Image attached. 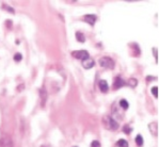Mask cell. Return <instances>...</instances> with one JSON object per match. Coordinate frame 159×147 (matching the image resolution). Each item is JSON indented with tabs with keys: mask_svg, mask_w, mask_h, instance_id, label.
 Segmentation results:
<instances>
[{
	"mask_svg": "<svg viewBox=\"0 0 159 147\" xmlns=\"http://www.w3.org/2000/svg\"><path fill=\"white\" fill-rule=\"evenodd\" d=\"M74 147H78V146H74Z\"/></svg>",
	"mask_w": 159,
	"mask_h": 147,
	"instance_id": "26",
	"label": "cell"
},
{
	"mask_svg": "<svg viewBox=\"0 0 159 147\" xmlns=\"http://www.w3.org/2000/svg\"><path fill=\"white\" fill-rule=\"evenodd\" d=\"M7 26H10V27H11L12 26V20H7Z\"/></svg>",
	"mask_w": 159,
	"mask_h": 147,
	"instance_id": "23",
	"label": "cell"
},
{
	"mask_svg": "<svg viewBox=\"0 0 159 147\" xmlns=\"http://www.w3.org/2000/svg\"><path fill=\"white\" fill-rule=\"evenodd\" d=\"M98 87H99V90L104 93H106L107 91L109 90V85H108V83H107L106 80H101L98 83Z\"/></svg>",
	"mask_w": 159,
	"mask_h": 147,
	"instance_id": "10",
	"label": "cell"
},
{
	"mask_svg": "<svg viewBox=\"0 0 159 147\" xmlns=\"http://www.w3.org/2000/svg\"><path fill=\"white\" fill-rule=\"evenodd\" d=\"M125 84H126V83L124 82V80L122 79V78H120V77H116V78H114V81H113V87H114V89H116V90L121 89V87H123Z\"/></svg>",
	"mask_w": 159,
	"mask_h": 147,
	"instance_id": "6",
	"label": "cell"
},
{
	"mask_svg": "<svg viewBox=\"0 0 159 147\" xmlns=\"http://www.w3.org/2000/svg\"><path fill=\"white\" fill-rule=\"evenodd\" d=\"M91 147H101V143L95 140V141H93L91 143Z\"/></svg>",
	"mask_w": 159,
	"mask_h": 147,
	"instance_id": "19",
	"label": "cell"
},
{
	"mask_svg": "<svg viewBox=\"0 0 159 147\" xmlns=\"http://www.w3.org/2000/svg\"><path fill=\"white\" fill-rule=\"evenodd\" d=\"M40 98H41V106L45 107L46 100H47V92H46V90L44 87L40 89Z\"/></svg>",
	"mask_w": 159,
	"mask_h": 147,
	"instance_id": "8",
	"label": "cell"
},
{
	"mask_svg": "<svg viewBox=\"0 0 159 147\" xmlns=\"http://www.w3.org/2000/svg\"><path fill=\"white\" fill-rule=\"evenodd\" d=\"M127 84L130 87H136L137 85H138V80L134 79V78H130V79L128 80V82H127Z\"/></svg>",
	"mask_w": 159,
	"mask_h": 147,
	"instance_id": "13",
	"label": "cell"
},
{
	"mask_svg": "<svg viewBox=\"0 0 159 147\" xmlns=\"http://www.w3.org/2000/svg\"><path fill=\"white\" fill-rule=\"evenodd\" d=\"M148 129H150L152 136H158V124L157 122H151V124H148Z\"/></svg>",
	"mask_w": 159,
	"mask_h": 147,
	"instance_id": "9",
	"label": "cell"
},
{
	"mask_svg": "<svg viewBox=\"0 0 159 147\" xmlns=\"http://www.w3.org/2000/svg\"><path fill=\"white\" fill-rule=\"evenodd\" d=\"M14 61L15 62H19V61H21V59H23V56H21V53L19 52H16L15 55H14Z\"/></svg>",
	"mask_w": 159,
	"mask_h": 147,
	"instance_id": "16",
	"label": "cell"
},
{
	"mask_svg": "<svg viewBox=\"0 0 159 147\" xmlns=\"http://www.w3.org/2000/svg\"><path fill=\"white\" fill-rule=\"evenodd\" d=\"M102 122H104V126L107 129H109V130H116V129H119L117 122L111 116H105L102 118Z\"/></svg>",
	"mask_w": 159,
	"mask_h": 147,
	"instance_id": "1",
	"label": "cell"
},
{
	"mask_svg": "<svg viewBox=\"0 0 159 147\" xmlns=\"http://www.w3.org/2000/svg\"><path fill=\"white\" fill-rule=\"evenodd\" d=\"M84 19L85 23H88L90 24V26H94L95 24V21H96L97 17L95 15H93V14H88V15H84Z\"/></svg>",
	"mask_w": 159,
	"mask_h": 147,
	"instance_id": "7",
	"label": "cell"
},
{
	"mask_svg": "<svg viewBox=\"0 0 159 147\" xmlns=\"http://www.w3.org/2000/svg\"><path fill=\"white\" fill-rule=\"evenodd\" d=\"M81 64H82V67L85 68V69H90V68H92L93 66L95 65V62H94L93 59H91L89 57V58L84 59V60H82Z\"/></svg>",
	"mask_w": 159,
	"mask_h": 147,
	"instance_id": "5",
	"label": "cell"
},
{
	"mask_svg": "<svg viewBox=\"0 0 159 147\" xmlns=\"http://www.w3.org/2000/svg\"><path fill=\"white\" fill-rule=\"evenodd\" d=\"M152 94L155 96V98H158V87H152Z\"/></svg>",
	"mask_w": 159,
	"mask_h": 147,
	"instance_id": "18",
	"label": "cell"
},
{
	"mask_svg": "<svg viewBox=\"0 0 159 147\" xmlns=\"http://www.w3.org/2000/svg\"><path fill=\"white\" fill-rule=\"evenodd\" d=\"M72 56L75 59H78V60H81V61L90 57L89 52H88L87 50H76V51H73Z\"/></svg>",
	"mask_w": 159,
	"mask_h": 147,
	"instance_id": "4",
	"label": "cell"
},
{
	"mask_svg": "<svg viewBox=\"0 0 159 147\" xmlns=\"http://www.w3.org/2000/svg\"><path fill=\"white\" fill-rule=\"evenodd\" d=\"M153 53H154V57L156 59V62H158V50L157 48H153Z\"/></svg>",
	"mask_w": 159,
	"mask_h": 147,
	"instance_id": "20",
	"label": "cell"
},
{
	"mask_svg": "<svg viewBox=\"0 0 159 147\" xmlns=\"http://www.w3.org/2000/svg\"><path fill=\"white\" fill-rule=\"evenodd\" d=\"M116 146H117V147H128V142L124 139H121L116 143Z\"/></svg>",
	"mask_w": 159,
	"mask_h": 147,
	"instance_id": "12",
	"label": "cell"
},
{
	"mask_svg": "<svg viewBox=\"0 0 159 147\" xmlns=\"http://www.w3.org/2000/svg\"><path fill=\"white\" fill-rule=\"evenodd\" d=\"M153 79H156L155 77H148V81L150 82V80H153Z\"/></svg>",
	"mask_w": 159,
	"mask_h": 147,
	"instance_id": "24",
	"label": "cell"
},
{
	"mask_svg": "<svg viewBox=\"0 0 159 147\" xmlns=\"http://www.w3.org/2000/svg\"><path fill=\"white\" fill-rule=\"evenodd\" d=\"M76 38H77V41L79 42V43H84L85 42V36H84V34L82 33V32H76Z\"/></svg>",
	"mask_w": 159,
	"mask_h": 147,
	"instance_id": "11",
	"label": "cell"
},
{
	"mask_svg": "<svg viewBox=\"0 0 159 147\" xmlns=\"http://www.w3.org/2000/svg\"><path fill=\"white\" fill-rule=\"evenodd\" d=\"M3 8H4V9H7V10H8V11H10L12 14H14V13H15V11H14V9H12L11 7H7L6 4H3Z\"/></svg>",
	"mask_w": 159,
	"mask_h": 147,
	"instance_id": "21",
	"label": "cell"
},
{
	"mask_svg": "<svg viewBox=\"0 0 159 147\" xmlns=\"http://www.w3.org/2000/svg\"><path fill=\"white\" fill-rule=\"evenodd\" d=\"M134 141H136V144L138 146H142L143 145V138H142V136H140V134H138V136H136Z\"/></svg>",
	"mask_w": 159,
	"mask_h": 147,
	"instance_id": "14",
	"label": "cell"
},
{
	"mask_svg": "<svg viewBox=\"0 0 159 147\" xmlns=\"http://www.w3.org/2000/svg\"><path fill=\"white\" fill-rule=\"evenodd\" d=\"M123 131L125 132L126 134H129L131 131H133V128H131L130 126H128V125H125V126L123 127Z\"/></svg>",
	"mask_w": 159,
	"mask_h": 147,
	"instance_id": "17",
	"label": "cell"
},
{
	"mask_svg": "<svg viewBox=\"0 0 159 147\" xmlns=\"http://www.w3.org/2000/svg\"><path fill=\"white\" fill-rule=\"evenodd\" d=\"M23 89H24V84L19 85V87H17V90H18V92H21V91H23Z\"/></svg>",
	"mask_w": 159,
	"mask_h": 147,
	"instance_id": "22",
	"label": "cell"
},
{
	"mask_svg": "<svg viewBox=\"0 0 159 147\" xmlns=\"http://www.w3.org/2000/svg\"><path fill=\"white\" fill-rule=\"evenodd\" d=\"M0 147H14L13 141L8 134H2L0 136Z\"/></svg>",
	"mask_w": 159,
	"mask_h": 147,
	"instance_id": "3",
	"label": "cell"
},
{
	"mask_svg": "<svg viewBox=\"0 0 159 147\" xmlns=\"http://www.w3.org/2000/svg\"><path fill=\"white\" fill-rule=\"evenodd\" d=\"M120 106L123 108L124 110H127L129 108V104L126 101L125 99H121V100H120Z\"/></svg>",
	"mask_w": 159,
	"mask_h": 147,
	"instance_id": "15",
	"label": "cell"
},
{
	"mask_svg": "<svg viewBox=\"0 0 159 147\" xmlns=\"http://www.w3.org/2000/svg\"><path fill=\"white\" fill-rule=\"evenodd\" d=\"M41 147H46V146H41Z\"/></svg>",
	"mask_w": 159,
	"mask_h": 147,
	"instance_id": "25",
	"label": "cell"
},
{
	"mask_svg": "<svg viewBox=\"0 0 159 147\" xmlns=\"http://www.w3.org/2000/svg\"><path fill=\"white\" fill-rule=\"evenodd\" d=\"M98 64L102 66V68H107V69H113L116 63L109 57H102L98 60Z\"/></svg>",
	"mask_w": 159,
	"mask_h": 147,
	"instance_id": "2",
	"label": "cell"
}]
</instances>
